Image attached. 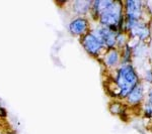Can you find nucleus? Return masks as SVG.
I'll return each mask as SVG.
<instances>
[{
  "mask_svg": "<svg viewBox=\"0 0 152 134\" xmlns=\"http://www.w3.org/2000/svg\"><path fill=\"white\" fill-rule=\"evenodd\" d=\"M90 31L104 45L107 50L114 48L115 45L117 43V35L114 29L104 25H99L94 29H90Z\"/></svg>",
  "mask_w": 152,
  "mask_h": 134,
  "instance_id": "obj_4",
  "label": "nucleus"
},
{
  "mask_svg": "<svg viewBox=\"0 0 152 134\" xmlns=\"http://www.w3.org/2000/svg\"><path fill=\"white\" fill-rule=\"evenodd\" d=\"M69 31L71 35L81 37L90 31V22L84 16H77L70 21Z\"/></svg>",
  "mask_w": 152,
  "mask_h": 134,
  "instance_id": "obj_5",
  "label": "nucleus"
},
{
  "mask_svg": "<svg viewBox=\"0 0 152 134\" xmlns=\"http://www.w3.org/2000/svg\"><path fill=\"white\" fill-rule=\"evenodd\" d=\"M102 60L107 68H115L120 63V53L116 48L107 50V52L102 55Z\"/></svg>",
  "mask_w": 152,
  "mask_h": 134,
  "instance_id": "obj_7",
  "label": "nucleus"
},
{
  "mask_svg": "<svg viewBox=\"0 0 152 134\" xmlns=\"http://www.w3.org/2000/svg\"><path fill=\"white\" fill-rule=\"evenodd\" d=\"M130 30L132 31V35L138 36V37H140L141 40L146 38L149 35V30H148V28H147V26L144 25V24L139 23L138 21L135 23V25L130 29Z\"/></svg>",
  "mask_w": 152,
  "mask_h": 134,
  "instance_id": "obj_10",
  "label": "nucleus"
},
{
  "mask_svg": "<svg viewBox=\"0 0 152 134\" xmlns=\"http://www.w3.org/2000/svg\"><path fill=\"white\" fill-rule=\"evenodd\" d=\"M142 97H143V89H142L141 85H136L132 91L130 92L127 96V99H128V102L133 105H136L139 102L142 100Z\"/></svg>",
  "mask_w": 152,
  "mask_h": 134,
  "instance_id": "obj_9",
  "label": "nucleus"
},
{
  "mask_svg": "<svg viewBox=\"0 0 152 134\" xmlns=\"http://www.w3.org/2000/svg\"><path fill=\"white\" fill-rule=\"evenodd\" d=\"M91 3L90 1H73L68 2V4L71 5L70 8L74 13L78 14L79 16H84L88 11H90L91 8Z\"/></svg>",
  "mask_w": 152,
  "mask_h": 134,
  "instance_id": "obj_8",
  "label": "nucleus"
},
{
  "mask_svg": "<svg viewBox=\"0 0 152 134\" xmlns=\"http://www.w3.org/2000/svg\"><path fill=\"white\" fill-rule=\"evenodd\" d=\"M122 12H123V4L119 1H112L110 6L99 16V21L100 25L107 26L116 31V28L122 21Z\"/></svg>",
  "mask_w": 152,
  "mask_h": 134,
  "instance_id": "obj_2",
  "label": "nucleus"
},
{
  "mask_svg": "<svg viewBox=\"0 0 152 134\" xmlns=\"http://www.w3.org/2000/svg\"><path fill=\"white\" fill-rule=\"evenodd\" d=\"M80 43L82 45L83 48L86 52L91 55L92 57L102 58L104 53L107 52V48L104 47L100 41L95 37V35L91 31H89L85 35L80 37Z\"/></svg>",
  "mask_w": 152,
  "mask_h": 134,
  "instance_id": "obj_3",
  "label": "nucleus"
},
{
  "mask_svg": "<svg viewBox=\"0 0 152 134\" xmlns=\"http://www.w3.org/2000/svg\"><path fill=\"white\" fill-rule=\"evenodd\" d=\"M12 132H14V130L11 127L8 119L0 116V134H9Z\"/></svg>",
  "mask_w": 152,
  "mask_h": 134,
  "instance_id": "obj_11",
  "label": "nucleus"
},
{
  "mask_svg": "<svg viewBox=\"0 0 152 134\" xmlns=\"http://www.w3.org/2000/svg\"><path fill=\"white\" fill-rule=\"evenodd\" d=\"M0 116L7 118V111H6V109L1 105V103H0Z\"/></svg>",
  "mask_w": 152,
  "mask_h": 134,
  "instance_id": "obj_12",
  "label": "nucleus"
},
{
  "mask_svg": "<svg viewBox=\"0 0 152 134\" xmlns=\"http://www.w3.org/2000/svg\"><path fill=\"white\" fill-rule=\"evenodd\" d=\"M138 83V77L133 68L128 64H123L117 72L114 79V85L118 90L117 95L119 98H125L132 91Z\"/></svg>",
  "mask_w": 152,
  "mask_h": 134,
  "instance_id": "obj_1",
  "label": "nucleus"
},
{
  "mask_svg": "<svg viewBox=\"0 0 152 134\" xmlns=\"http://www.w3.org/2000/svg\"><path fill=\"white\" fill-rule=\"evenodd\" d=\"M125 9H126L127 20L137 21L141 15V2L127 1Z\"/></svg>",
  "mask_w": 152,
  "mask_h": 134,
  "instance_id": "obj_6",
  "label": "nucleus"
}]
</instances>
